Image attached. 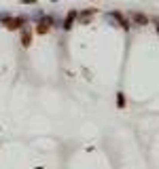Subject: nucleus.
I'll list each match as a JSON object with an SVG mask.
<instances>
[{
	"mask_svg": "<svg viewBox=\"0 0 159 169\" xmlns=\"http://www.w3.org/2000/svg\"><path fill=\"white\" fill-rule=\"evenodd\" d=\"M108 17H110L112 21H115V23H119V26H127V23H125V19H123L119 13H115V11H112V13H108Z\"/></svg>",
	"mask_w": 159,
	"mask_h": 169,
	"instance_id": "obj_1",
	"label": "nucleus"
},
{
	"mask_svg": "<svg viewBox=\"0 0 159 169\" xmlns=\"http://www.w3.org/2000/svg\"><path fill=\"white\" fill-rule=\"evenodd\" d=\"M51 23H53V19H49V17H45V19L40 21V26H38V34H42L45 30H47V28L51 26Z\"/></svg>",
	"mask_w": 159,
	"mask_h": 169,
	"instance_id": "obj_2",
	"label": "nucleus"
},
{
	"mask_svg": "<svg viewBox=\"0 0 159 169\" xmlns=\"http://www.w3.org/2000/svg\"><path fill=\"white\" fill-rule=\"evenodd\" d=\"M134 21L136 23H146V17L144 15H134Z\"/></svg>",
	"mask_w": 159,
	"mask_h": 169,
	"instance_id": "obj_3",
	"label": "nucleus"
},
{
	"mask_svg": "<svg viewBox=\"0 0 159 169\" xmlns=\"http://www.w3.org/2000/svg\"><path fill=\"white\" fill-rule=\"evenodd\" d=\"M117 100H119V102H117V104H119V108H123V106H125V97H123V93H119V95H117Z\"/></svg>",
	"mask_w": 159,
	"mask_h": 169,
	"instance_id": "obj_4",
	"label": "nucleus"
},
{
	"mask_svg": "<svg viewBox=\"0 0 159 169\" xmlns=\"http://www.w3.org/2000/svg\"><path fill=\"white\" fill-rule=\"evenodd\" d=\"M19 23H21V19H15V21H11V23H9V26H11V28H17Z\"/></svg>",
	"mask_w": 159,
	"mask_h": 169,
	"instance_id": "obj_5",
	"label": "nucleus"
},
{
	"mask_svg": "<svg viewBox=\"0 0 159 169\" xmlns=\"http://www.w3.org/2000/svg\"><path fill=\"white\" fill-rule=\"evenodd\" d=\"M155 28H157V30H159V19H155Z\"/></svg>",
	"mask_w": 159,
	"mask_h": 169,
	"instance_id": "obj_6",
	"label": "nucleus"
},
{
	"mask_svg": "<svg viewBox=\"0 0 159 169\" xmlns=\"http://www.w3.org/2000/svg\"><path fill=\"white\" fill-rule=\"evenodd\" d=\"M53 2H55V0H53Z\"/></svg>",
	"mask_w": 159,
	"mask_h": 169,
	"instance_id": "obj_7",
	"label": "nucleus"
}]
</instances>
